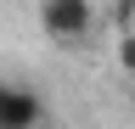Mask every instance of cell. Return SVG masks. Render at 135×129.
Returning <instances> with one entry per match:
<instances>
[{
  "mask_svg": "<svg viewBox=\"0 0 135 129\" xmlns=\"http://www.w3.org/2000/svg\"><path fill=\"white\" fill-rule=\"evenodd\" d=\"M129 101H135V90H129Z\"/></svg>",
  "mask_w": 135,
  "mask_h": 129,
  "instance_id": "4",
  "label": "cell"
},
{
  "mask_svg": "<svg viewBox=\"0 0 135 129\" xmlns=\"http://www.w3.org/2000/svg\"><path fill=\"white\" fill-rule=\"evenodd\" d=\"M90 28H96V6L90 0H40V34L73 45V39L90 34Z\"/></svg>",
  "mask_w": 135,
  "mask_h": 129,
  "instance_id": "1",
  "label": "cell"
},
{
  "mask_svg": "<svg viewBox=\"0 0 135 129\" xmlns=\"http://www.w3.org/2000/svg\"><path fill=\"white\" fill-rule=\"evenodd\" d=\"M118 68L135 79V34H124V39H118Z\"/></svg>",
  "mask_w": 135,
  "mask_h": 129,
  "instance_id": "3",
  "label": "cell"
},
{
  "mask_svg": "<svg viewBox=\"0 0 135 129\" xmlns=\"http://www.w3.org/2000/svg\"><path fill=\"white\" fill-rule=\"evenodd\" d=\"M129 6H135V0H129Z\"/></svg>",
  "mask_w": 135,
  "mask_h": 129,
  "instance_id": "5",
  "label": "cell"
},
{
  "mask_svg": "<svg viewBox=\"0 0 135 129\" xmlns=\"http://www.w3.org/2000/svg\"><path fill=\"white\" fill-rule=\"evenodd\" d=\"M40 123H45V101L34 90L0 79V129H40Z\"/></svg>",
  "mask_w": 135,
  "mask_h": 129,
  "instance_id": "2",
  "label": "cell"
}]
</instances>
